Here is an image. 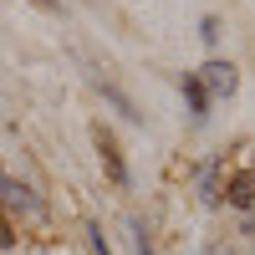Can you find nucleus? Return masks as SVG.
Here are the masks:
<instances>
[{
  "label": "nucleus",
  "mask_w": 255,
  "mask_h": 255,
  "mask_svg": "<svg viewBox=\"0 0 255 255\" xmlns=\"http://www.w3.org/2000/svg\"><path fill=\"white\" fill-rule=\"evenodd\" d=\"M194 77H199V87H204L209 97H235V92H240V72L230 67V61H204Z\"/></svg>",
  "instance_id": "obj_1"
},
{
  "label": "nucleus",
  "mask_w": 255,
  "mask_h": 255,
  "mask_svg": "<svg viewBox=\"0 0 255 255\" xmlns=\"http://www.w3.org/2000/svg\"><path fill=\"white\" fill-rule=\"evenodd\" d=\"M0 204L15 209V215H26V220H41V215H46V204H41L26 184H15V179H5V174H0Z\"/></svg>",
  "instance_id": "obj_2"
},
{
  "label": "nucleus",
  "mask_w": 255,
  "mask_h": 255,
  "mask_svg": "<svg viewBox=\"0 0 255 255\" xmlns=\"http://www.w3.org/2000/svg\"><path fill=\"white\" fill-rule=\"evenodd\" d=\"M220 174H225V158H209V163L199 168V199H204V204H220V199H225Z\"/></svg>",
  "instance_id": "obj_3"
},
{
  "label": "nucleus",
  "mask_w": 255,
  "mask_h": 255,
  "mask_svg": "<svg viewBox=\"0 0 255 255\" xmlns=\"http://www.w3.org/2000/svg\"><path fill=\"white\" fill-rule=\"evenodd\" d=\"M225 199L235 204V209H250L255 204V174H250V168L235 174V179H225Z\"/></svg>",
  "instance_id": "obj_4"
},
{
  "label": "nucleus",
  "mask_w": 255,
  "mask_h": 255,
  "mask_svg": "<svg viewBox=\"0 0 255 255\" xmlns=\"http://www.w3.org/2000/svg\"><path fill=\"white\" fill-rule=\"evenodd\" d=\"M97 148H102V163H108V174H113L118 184H128V163H123V153H118L113 133H102V128H97Z\"/></svg>",
  "instance_id": "obj_5"
},
{
  "label": "nucleus",
  "mask_w": 255,
  "mask_h": 255,
  "mask_svg": "<svg viewBox=\"0 0 255 255\" xmlns=\"http://www.w3.org/2000/svg\"><path fill=\"white\" fill-rule=\"evenodd\" d=\"M184 97H189V113H194V123H204V118H209V92L199 87V77H194V72L184 77Z\"/></svg>",
  "instance_id": "obj_6"
},
{
  "label": "nucleus",
  "mask_w": 255,
  "mask_h": 255,
  "mask_svg": "<svg viewBox=\"0 0 255 255\" xmlns=\"http://www.w3.org/2000/svg\"><path fill=\"white\" fill-rule=\"evenodd\" d=\"M199 36H204V46H215V41H220V20L204 15V20H199Z\"/></svg>",
  "instance_id": "obj_7"
},
{
  "label": "nucleus",
  "mask_w": 255,
  "mask_h": 255,
  "mask_svg": "<svg viewBox=\"0 0 255 255\" xmlns=\"http://www.w3.org/2000/svg\"><path fill=\"white\" fill-rule=\"evenodd\" d=\"M133 245H138V255H158V250H153V240L143 235V225H133Z\"/></svg>",
  "instance_id": "obj_8"
},
{
  "label": "nucleus",
  "mask_w": 255,
  "mask_h": 255,
  "mask_svg": "<svg viewBox=\"0 0 255 255\" xmlns=\"http://www.w3.org/2000/svg\"><path fill=\"white\" fill-rule=\"evenodd\" d=\"M87 235H92V250H97V255H113V250H108V235H102V225H92Z\"/></svg>",
  "instance_id": "obj_9"
},
{
  "label": "nucleus",
  "mask_w": 255,
  "mask_h": 255,
  "mask_svg": "<svg viewBox=\"0 0 255 255\" xmlns=\"http://www.w3.org/2000/svg\"><path fill=\"white\" fill-rule=\"evenodd\" d=\"M199 255H235V250H230V245H225V240H209V245H204V250H199Z\"/></svg>",
  "instance_id": "obj_10"
},
{
  "label": "nucleus",
  "mask_w": 255,
  "mask_h": 255,
  "mask_svg": "<svg viewBox=\"0 0 255 255\" xmlns=\"http://www.w3.org/2000/svg\"><path fill=\"white\" fill-rule=\"evenodd\" d=\"M5 245H15V235H10V220L0 215V250H5Z\"/></svg>",
  "instance_id": "obj_11"
}]
</instances>
